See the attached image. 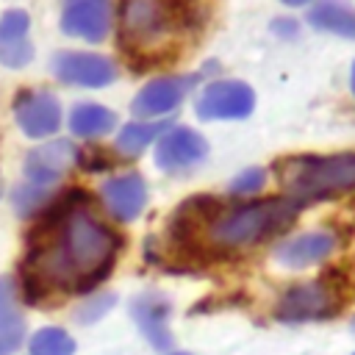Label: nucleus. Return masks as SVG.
Segmentation results:
<instances>
[{"label":"nucleus","mask_w":355,"mask_h":355,"mask_svg":"<svg viewBox=\"0 0 355 355\" xmlns=\"http://www.w3.org/2000/svg\"><path fill=\"white\" fill-rule=\"evenodd\" d=\"M78 153L80 150L69 139H50L33 147L22 164V178H25L22 183L53 197V189L64 178V172L78 164Z\"/></svg>","instance_id":"obj_6"},{"label":"nucleus","mask_w":355,"mask_h":355,"mask_svg":"<svg viewBox=\"0 0 355 355\" xmlns=\"http://www.w3.org/2000/svg\"><path fill=\"white\" fill-rule=\"evenodd\" d=\"M197 80H200V75H158L136 92L130 111L139 119H155V116L172 114L189 97V92L194 89Z\"/></svg>","instance_id":"obj_11"},{"label":"nucleus","mask_w":355,"mask_h":355,"mask_svg":"<svg viewBox=\"0 0 355 355\" xmlns=\"http://www.w3.org/2000/svg\"><path fill=\"white\" fill-rule=\"evenodd\" d=\"M255 108V92L250 83L236 78H219L202 86L194 100V111L200 119H247Z\"/></svg>","instance_id":"obj_7"},{"label":"nucleus","mask_w":355,"mask_h":355,"mask_svg":"<svg viewBox=\"0 0 355 355\" xmlns=\"http://www.w3.org/2000/svg\"><path fill=\"white\" fill-rule=\"evenodd\" d=\"M308 22L316 31L355 39V8L344 0H319L308 11Z\"/></svg>","instance_id":"obj_19"},{"label":"nucleus","mask_w":355,"mask_h":355,"mask_svg":"<svg viewBox=\"0 0 355 355\" xmlns=\"http://www.w3.org/2000/svg\"><path fill=\"white\" fill-rule=\"evenodd\" d=\"M50 72L67 86L103 89L116 80L119 69L108 55L86 53V50H61L50 58Z\"/></svg>","instance_id":"obj_8"},{"label":"nucleus","mask_w":355,"mask_h":355,"mask_svg":"<svg viewBox=\"0 0 355 355\" xmlns=\"http://www.w3.org/2000/svg\"><path fill=\"white\" fill-rule=\"evenodd\" d=\"M352 330H355V319H352Z\"/></svg>","instance_id":"obj_28"},{"label":"nucleus","mask_w":355,"mask_h":355,"mask_svg":"<svg viewBox=\"0 0 355 355\" xmlns=\"http://www.w3.org/2000/svg\"><path fill=\"white\" fill-rule=\"evenodd\" d=\"M169 313H172V305L164 294L158 291H144V294H136L133 302H130V316L139 327V333L147 338L150 347L166 352L172 347V330H169Z\"/></svg>","instance_id":"obj_14"},{"label":"nucleus","mask_w":355,"mask_h":355,"mask_svg":"<svg viewBox=\"0 0 355 355\" xmlns=\"http://www.w3.org/2000/svg\"><path fill=\"white\" fill-rule=\"evenodd\" d=\"M277 183L283 197L302 202L330 200L336 194H347L355 189V153H333V155H291L277 166Z\"/></svg>","instance_id":"obj_4"},{"label":"nucleus","mask_w":355,"mask_h":355,"mask_svg":"<svg viewBox=\"0 0 355 355\" xmlns=\"http://www.w3.org/2000/svg\"><path fill=\"white\" fill-rule=\"evenodd\" d=\"M0 191H3V180H0Z\"/></svg>","instance_id":"obj_29"},{"label":"nucleus","mask_w":355,"mask_h":355,"mask_svg":"<svg viewBox=\"0 0 355 355\" xmlns=\"http://www.w3.org/2000/svg\"><path fill=\"white\" fill-rule=\"evenodd\" d=\"M11 111L19 130L31 139H50L61 128V103L47 89H22Z\"/></svg>","instance_id":"obj_10"},{"label":"nucleus","mask_w":355,"mask_h":355,"mask_svg":"<svg viewBox=\"0 0 355 355\" xmlns=\"http://www.w3.org/2000/svg\"><path fill=\"white\" fill-rule=\"evenodd\" d=\"M25 341V316L19 288L11 277H0V355H14Z\"/></svg>","instance_id":"obj_17"},{"label":"nucleus","mask_w":355,"mask_h":355,"mask_svg":"<svg viewBox=\"0 0 355 355\" xmlns=\"http://www.w3.org/2000/svg\"><path fill=\"white\" fill-rule=\"evenodd\" d=\"M166 130L164 122H150V119H136L122 125V130L116 133V150L125 158H136L139 153H144L147 144H153L161 133Z\"/></svg>","instance_id":"obj_20"},{"label":"nucleus","mask_w":355,"mask_h":355,"mask_svg":"<svg viewBox=\"0 0 355 355\" xmlns=\"http://www.w3.org/2000/svg\"><path fill=\"white\" fill-rule=\"evenodd\" d=\"M272 31H275L277 36H294V33L300 31V22H297V19L283 17V19H275V22H272Z\"/></svg>","instance_id":"obj_24"},{"label":"nucleus","mask_w":355,"mask_h":355,"mask_svg":"<svg viewBox=\"0 0 355 355\" xmlns=\"http://www.w3.org/2000/svg\"><path fill=\"white\" fill-rule=\"evenodd\" d=\"M349 89H352V94H355V61H352V72H349Z\"/></svg>","instance_id":"obj_26"},{"label":"nucleus","mask_w":355,"mask_h":355,"mask_svg":"<svg viewBox=\"0 0 355 355\" xmlns=\"http://www.w3.org/2000/svg\"><path fill=\"white\" fill-rule=\"evenodd\" d=\"M208 155V141L183 125L166 128L155 144V166L166 175H183L200 166Z\"/></svg>","instance_id":"obj_9"},{"label":"nucleus","mask_w":355,"mask_h":355,"mask_svg":"<svg viewBox=\"0 0 355 355\" xmlns=\"http://www.w3.org/2000/svg\"><path fill=\"white\" fill-rule=\"evenodd\" d=\"M28 355H75V338L64 327H42L31 336Z\"/></svg>","instance_id":"obj_21"},{"label":"nucleus","mask_w":355,"mask_h":355,"mask_svg":"<svg viewBox=\"0 0 355 355\" xmlns=\"http://www.w3.org/2000/svg\"><path fill=\"white\" fill-rule=\"evenodd\" d=\"M169 355H189V352H169Z\"/></svg>","instance_id":"obj_27"},{"label":"nucleus","mask_w":355,"mask_h":355,"mask_svg":"<svg viewBox=\"0 0 355 355\" xmlns=\"http://www.w3.org/2000/svg\"><path fill=\"white\" fill-rule=\"evenodd\" d=\"M31 230L22 261V294L39 302L50 294L94 291L122 250V236L89 208L83 189H69L47 202Z\"/></svg>","instance_id":"obj_1"},{"label":"nucleus","mask_w":355,"mask_h":355,"mask_svg":"<svg viewBox=\"0 0 355 355\" xmlns=\"http://www.w3.org/2000/svg\"><path fill=\"white\" fill-rule=\"evenodd\" d=\"M114 25V0H67L61 8V31L72 39L103 42Z\"/></svg>","instance_id":"obj_12"},{"label":"nucleus","mask_w":355,"mask_h":355,"mask_svg":"<svg viewBox=\"0 0 355 355\" xmlns=\"http://www.w3.org/2000/svg\"><path fill=\"white\" fill-rule=\"evenodd\" d=\"M336 236L330 230H305L275 247V261L288 269H308L327 261L336 250Z\"/></svg>","instance_id":"obj_15"},{"label":"nucleus","mask_w":355,"mask_h":355,"mask_svg":"<svg viewBox=\"0 0 355 355\" xmlns=\"http://www.w3.org/2000/svg\"><path fill=\"white\" fill-rule=\"evenodd\" d=\"M338 308H341V291L330 283V277H319V280L288 286L277 297L275 316L286 324L322 322V319L336 316Z\"/></svg>","instance_id":"obj_5"},{"label":"nucleus","mask_w":355,"mask_h":355,"mask_svg":"<svg viewBox=\"0 0 355 355\" xmlns=\"http://www.w3.org/2000/svg\"><path fill=\"white\" fill-rule=\"evenodd\" d=\"M280 3H286V6H308L311 0H280Z\"/></svg>","instance_id":"obj_25"},{"label":"nucleus","mask_w":355,"mask_h":355,"mask_svg":"<svg viewBox=\"0 0 355 355\" xmlns=\"http://www.w3.org/2000/svg\"><path fill=\"white\" fill-rule=\"evenodd\" d=\"M263 186H266V172H263L261 166H250V169L239 172V175L230 180V194H236V197H252V194H258Z\"/></svg>","instance_id":"obj_23"},{"label":"nucleus","mask_w":355,"mask_h":355,"mask_svg":"<svg viewBox=\"0 0 355 355\" xmlns=\"http://www.w3.org/2000/svg\"><path fill=\"white\" fill-rule=\"evenodd\" d=\"M191 6L194 0H122L119 50L139 64L169 58L191 22Z\"/></svg>","instance_id":"obj_2"},{"label":"nucleus","mask_w":355,"mask_h":355,"mask_svg":"<svg viewBox=\"0 0 355 355\" xmlns=\"http://www.w3.org/2000/svg\"><path fill=\"white\" fill-rule=\"evenodd\" d=\"M300 205L288 197H269L222 208L205 227V239L214 250H247L263 244L291 227Z\"/></svg>","instance_id":"obj_3"},{"label":"nucleus","mask_w":355,"mask_h":355,"mask_svg":"<svg viewBox=\"0 0 355 355\" xmlns=\"http://www.w3.org/2000/svg\"><path fill=\"white\" fill-rule=\"evenodd\" d=\"M100 200L116 222H133L147 205V183L139 172L105 178L100 186Z\"/></svg>","instance_id":"obj_13"},{"label":"nucleus","mask_w":355,"mask_h":355,"mask_svg":"<svg viewBox=\"0 0 355 355\" xmlns=\"http://www.w3.org/2000/svg\"><path fill=\"white\" fill-rule=\"evenodd\" d=\"M31 17L22 8H8L0 17V64L8 69H22L33 61V44L28 39Z\"/></svg>","instance_id":"obj_16"},{"label":"nucleus","mask_w":355,"mask_h":355,"mask_svg":"<svg viewBox=\"0 0 355 355\" xmlns=\"http://www.w3.org/2000/svg\"><path fill=\"white\" fill-rule=\"evenodd\" d=\"M116 128V114L100 103H75L69 111V133L78 139H103Z\"/></svg>","instance_id":"obj_18"},{"label":"nucleus","mask_w":355,"mask_h":355,"mask_svg":"<svg viewBox=\"0 0 355 355\" xmlns=\"http://www.w3.org/2000/svg\"><path fill=\"white\" fill-rule=\"evenodd\" d=\"M114 302H116V297L111 291H100V294H94V297H89V300L80 302V308L75 311V319L83 322V324H92V322L103 319L114 308Z\"/></svg>","instance_id":"obj_22"}]
</instances>
